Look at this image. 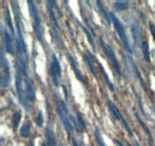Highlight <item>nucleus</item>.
I'll return each mask as SVG.
<instances>
[{"label": "nucleus", "mask_w": 155, "mask_h": 146, "mask_svg": "<svg viewBox=\"0 0 155 146\" xmlns=\"http://www.w3.org/2000/svg\"><path fill=\"white\" fill-rule=\"evenodd\" d=\"M135 116H136V118L137 119V120H138V122H139V123L141 125V126H142V129H143L144 131H145V132H146V134H147V135H148V136L149 137V138H150V139H151V140H152V138H151V133H150V131L148 130V128H147V126H145V123H144V122L142 121V119H141V117L139 116V115H138V113H135Z\"/></svg>", "instance_id": "a878e982"}, {"label": "nucleus", "mask_w": 155, "mask_h": 146, "mask_svg": "<svg viewBox=\"0 0 155 146\" xmlns=\"http://www.w3.org/2000/svg\"><path fill=\"white\" fill-rule=\"evenodd\" d=\"M121 53H122L123 58L124 59L125 62H127V63H128L129 66H130V68H131V69L133 71V73L135 74V75L137 77V78L139 79V81L140 82V83H141V85H142V87L143 88V89L145 90V91H147V88H146V87H145V82H144L143 78H142V75H141V73H140V71H139L138 67L136 66V64H135V62H133V59H132L131 56H129V55L124 54L123 52Z\"/></svg>", "instance_id": "9d476101"}, {"label": "nucleus", "mask_w": 155, "mask_h": 146, "mask_svg": "<svg viewBox=\"0 0 155 146\" xmlns=\"http://www.w3.org/2000/svg\"><path fill=\"white\" fill-rule=\"evenodd\" d=\"M96 4L98 5V9H99V12H101V15L103 16V18H104L107 23L108 24V25H110V23H111V18H110V15H109V12H107V11L105 10V9L103 6L102 3H101V1H97Z\"/></svg>", "instance_id": "dca6fc26"}, {"label": "nucleus", "mask_w": 155, "mask_h": 146, "mask_svg": "<svg viewBox=\"0 0 155 146\" xmlns=\"http://www.w3.org/2000/svg\"><path fill=\"white\" fill-rule=\"evenodd\" d=\"M97 62H98V65H99L100 69H101V72H102L103 75H104V79H105V81H106V82H107V85H108L109 88H110V89L111 90V91L114 92V90H115V89H114V85H113V84H112V82H110V78H109L108 75H107V73L106 72L105 69H104V66H103L102 64H101V62H100L98 60V59H97Z\"/></svg>", "instance_id": "f3484780"}, {"label": "nucleus", "mask_w": 155, "mask_h": 146, "mask_svg": "<svg viewBox=\"0 0 155 146\" xmlns=\"http://www.w3.org/2000/svg\"><path fill=\"white\" fill-rule=\"evenodd\" d=\"M21 113L20 111H16L15 112V113L13 114V116H12V128L14 129V130H16L18 129V126L20 124V122L21 120Z\"/></svg>", "instance_id": "a211bd4d"}, {"label": "nucleus", "mask_w": 155, "mask_h": 146, "mask_svg": "<svg viewBox=\"0 0 155 146\" xmlns=\"http://www.w3.org/2000/svg\"><path fill=\"white\" fill-rule=\"evenodd\" d=\"M54 102H55L56 111H57L59 119L61 120L62 124L64 125L65 129L68 132V136L70 137L71 136V133L73 131V126L71 123V120H70L71 114L68 112L66 103L62 100H58L56 96L54 97Z\"/></svg>", "instance_id": "f03ea898"}, {"label": "nucleus", "mask_w": 155, "mask_h": 146, "mask_svg": "<svg viewBox=\"0 0 155 146\" xmlns=\"http://www.w3.org/2000/svg\"><path fill=\"white\" fill-rule=\"evenodd\" d=\"M45 132H46V136L48 138V143H47V146H57V142H56L55 136L53 130L50 126H47L45 129Z\"/></svg>", "instance_id": "2eb2a0df"}, {"label": "nucleus", "mask_w": 155, "mask_h": 146, "mask_svg": "<svg viewBox=\"0 0 155 146\" xmlns=\"http://www.w3.org/2000/svg\"><path fill=\"white\" fill-rule=\"evenodd\" d=\"M149 29L150 31H151V33L153 36V39L155 41V25L153 24V22L150 21L149 22Z\"/></svg>", "instance_id": "c756f323"}, {"label": "nucleus", "mask_w": 155, "mask_h": 146, "mask_svg": "<svg viewBox=\"0 0 155 146\" xmlns=\"http://www.w3.org/2000/svg\"><path fill=\"white\" fill-rule=\"evenodd\" d=\"M43 115H42V112L41 110L39 111V114H38L37 116V121H36V124L39 127H42V125H43Z\"/></svg>", "instance_id": "c85d7f7f"}, {"label": "nucleus", "mask_w": 155, "mask_h": 146, "mask_svg": "<svg viewBox=\"0 0 155 146\" xmlns=\"http://www.w3.org/2000/svg\"><path fill=\"white\" fill-rule=\"evenodd\" d=\"M48 12H49V16H50V18H51V20L52 21V22L54 23V24L55 25V27H57V28H60V27H59L58 25V22L57 19H56L55 18V15H54V12H53L52 9H51V6L48 5Z\"/></svg>", "instance_id": "cd10ccee"}, {"label": "nucleus", "mask_w": 155, "mask_h": 146, "mask_svg": "<svg viewBox=\"0 0 155 146\" xmlns=\"http://www.w3.org/2000/svg\"><path fill=\"white\" fill-rule=\"evenodd\" d=\"M142 53H143L144 57H145V60H146L148 62H151L149 45H148L147 41H142Z\"/></svg>", "instance_id": "6ab92c4d"}, {"label": "nucleus", "mask_w": 155, "mask_h": 146, "mask_svg": "<svg viewBox=\"0 0 155 146\" xmlns=\"http://www.w3.org/2000/svg\"><path fill=\"white\" fill-rule=\"evenodd\" d=\"M131 30L132 32H133V39L135 40V43L139 45V42H141V36H142L140 27L137 24H134L131 26Z\"/></svg>", "instance_id": "4468645a"}, {"label": "nucleus", "mask_w": 155, "mask_h": 146, "mask_svg": "<svg viewBox=\"0 0 155 146\" xmlns=\"http://www.w3.org/2000/svg\"><path fill=\"white\" fill-rule=\"evenodd\" d=\"M83 59H84V60L86 61V62L87 63L88 66H89V70L91 71V73L93 75L94 77L96 78H98V76H97L96 72H95V68H94V65H93V63H92V59H91L89 57V56L86 54L83 55Z\"/></svg>", "instance_id": "5701e85b"}, {"label": "nucleus", "mask_w": 155, "mask_h": 146, "mask_svg": "<svg viewBox=\"0 0 155 146\" xmlns=\"http://www.w3.org/2000/svg\"><path fill=\"white\" fill-rule=\"evenodd\" d=\"M77 22H78L79 25H80V27H81V28L83 29V32H84V33H86V36H87L88 40H89V43H90V45L92 47V49H93V50H94V51H95V43H94L93 38H92V34H91V32H89V30H88L87 29H86V27H85L83 25V24H81V23L79 22V21H77Z\"/></svg>", "instance_id": "412c9836"}, {"label": "nucleus", "mask_w": 155, "mask_h": 146, "mask_svg": "<svg viewBox=\"0 0 155 146\" xmlns=\"http://www.w3.org/2000/svg\"><path fill=\"white\" fill-rule=\"evenodd\" d=\"M62 88H63V90H64V95H65V99H66V100H68V92H67V89H66V88H65V86L64 85H62Z\"/></svg>", "instance_id": "7c9ffc66"}, {"label": "nucleus", "mask_w": 155, "mask_h": 146, "mask_svg": "<svg viewBox=\"0 0 155 146\" xmlns=\"http://www.w3.org/2000/svg\"><path fill=\"white\" fill-rule=\"evenodd\" d=\"M29 8V12H30V16L31 17L32 23H33V27L34 30L35 34L37 37L38 40L39 42H42V27H41V21L39 18V14H38L37 8L36 5L33 1L27 2Z\"/></svg>", "instance_id": "7ed1b4c3"}, {"label": "nucleus", "mask_w": 155, "mask_h": 146, "mask_svg": "<svg viewBox=\"0 0 155 146\" xmlns=\"http://www.w3.org/2000/svg\"><path fill=\"white\" fill-rule=\"evenodd\" d=\"M30 126L28 123H25L22 126L21 130H20V134L22 137L24 138H27L30 135Z\"/></svg>", "instance_id": "393cba45"}, {"label": "nucleus", "mask_w": 155, "mask_h": 146, "mask_svg": "<svg viewBox=\"0 0 155 146\" xmlns=\"http://www.w3.org/2000/svg\"><path fill=\"white\" fill-rule=\"evenodd\" d=\"M12 6H13V11L15 13V21L17 24V38H16V47L17 52H18V59L23 61L27 63L28 61V55H27V48L25 43V40L22 34V30L21 27V14H20V9L17 2H12Z\"/></svg>", "instance_id": "f257e3e1"}, {"label": "nucleus", "mask_w": 155, "mask_h": 146, "mask_svg": "<svg viewBox=\"0 0 155 146\" xmlns=\"http://www.w3.org/2000/svg\"><path fill=\"white\" fill-rule=\"evenodd\" d=\"M16 69V74H15V82H16V88L18 91V96H19V100L21 102V105L23 107L26 109V110H29V105L27 103V97L25 91V85H23V83L24 82V79H22V75H24L18 69Z\"/></svg>", "instance_id": "39448f33"}, {"label": "nucleus", "mask_w": 155, "mask_h": 146, "mask_svg": "<svg viewBox=\"0 0 155 146\" xmlns=\"http://www.w3.org/2000/svg\"><path fill=\"white\" fill-rule=\"evenodd\" d=\"M98 40H99L100 45H101L102 50L104 51V54H105L106 57L107 58V59L109 60L110 63L111 64L112 66L114 67V68L115 69V71L117 73V75L119 76H122V71L120 69V65L119 62H118L116 56H115V53L114 52L113 49L111 48L110 45L108 44H106L104 42V40H102V38L99 37L98 38Z\"/></svg>", "instance_id": "20e7f679"}, {"label": "nucleus", "mask_w": 155, "mask_h": 146, "mask_svg": "<svg viewBox=\"0 0 155 146\" xmlns=\"http://www.w3.org/2000/svg\"><path fill=\"white\" fill-rule=\"evenodd\" d=\"M41 146H46V145H45V142H42V145H41Z\"/></svg>", "instance_id": "72a5a7b5"}, {"label": "nucleus", "mask_w": 155, "mask_h": 146, "mask_svg": "<svg viewBox=\"0 0 155 146\" xmlns=\"http://www.w3.org/2000/svg\"><path fill=\"white\" fill-rule=\"evenodd\" d=\"M49 72L52 82L56 87L58 86V78L61 76V68L58 58L54 54L52 55V61L50 64Z\"/></svg>", "instance_id": "1a4fd4ad"}, {"label": "nucleus", "mask_w": 155, "mask_h": 146, "mask_svg": "<svg viewBox=\"0 0 155 146\" xmlns=\"http://www.w3.org/2000/svg\"><path fill=\"white\" fill-rule=\"evenodd\" d=\"M0 63H1V75H0V84L2 87L8 86L11 81L10 67L8 59L2 55L0 58Z\"/></svg>", "instance_id": "0eeeda50"}, {"label": "nucleus", "mask_w": 155, "mask_h": 146, "mask_svg": "<svg viewBox=\"0 0 155 146\" xmlns=\"http://www.w3.org/2000/svg\"><path fill=\"white\" fill-rule=\"evenodd\" d=\"M150 146H151V145H150Z\"/></svg>", "instance_id": "c9c22d12"}, {"label": "nucleus", "mask_w": 155, "mask_h": 146, "mask_svg": "<svg viewBox=\"0 0 155 146\" xmlns=\"http://www.w3.org/2000/svg\"><path fill=\"white\" fill-rule=\"evenodd\" d=\"M77 123H78L79 126H80V129H81L82 132H83V130H86V124L85 123L84 120L83 119V117L81 116V115L79 113H77Z\"/></svg>", "instance_id": "bb28decb"}, {"label": "nucleus", "mask_w": 155, "mask_h": 146, "mask_svg": "<svg viewBox=\"0 0 155 146\" xmlns=\"http://www.w3.org/2000/svg\"><path fill=\"white\" fill-rule=\"evenodd\" d=\"M24 85H25V91L27 99L30 100H34L36 99V92L33 89V85L30 83V79L28 75L24 77Z\"/></svg>", "instance_id": "9b49d317"}, {"label": "nucleus", "mask_w": 155, "mask_h": 146, "mask_svg": "<svg viewBox=\"0 0 155 146\" xmlns=\"http://www.w3.org/2000/svg\"><path fill=\"white\" fill-rule=\"evenodd\" d=\"M107 107H108V109L110 110V112L113 114L114 116L117 120H119V121H120L121 123H123L124 128H125L126 130L127 131L129 135H130L131 137H133V133L131 128L130 127V126H129L128 123H127V120H126L125 119H124V117L123 116V115L120 113V110L118 109V108L117 107L116 105H115L110 100H107Z\"/></svg>", "instance_id": "6e6552de"}, {"label": "nucleus", "mask_w": 155, "mask_h": 146, "mask_svg": "<svg viewBox=\"0 0 155 146\" xmlns=\"http://www.w3.org/2000/svg\"><path fill=\"white\" fill-rule=\"evenodd\" d=\"M128 144H129V146H131V145H130V144H129V143H128Z\"/></svg>", "instance_id": "f704fd0d"}, {"label": "nucleus", "mask_w": 155, "mask_h": 146, "mask_svg": "<svg viewBox=\"0 0 155 146\" xmlns=\"http://www.w3.org/2000/svg\"><path fill=\"white\" fill-rule=\"evenodd\" d=\"M66 56H67V57H68V60H69L70 64H71V68H72L73 71H74V74H75L77 78L78 79L80 82H81L83 84H86L84 78H83V76L82 75V74L80 73V71H79L78 68H77V62H76L75 59H74V58L71 56V55L70 54V53H68Z\"/></svg>", "instance_id": "f8f14e48"}, {"label": "nucleus", "mask_w": 155, "mask_h": 146, "mask_svg": "<svg viewBox=\"0 0 155 146\" xmlns=\"http://www.w3.org/2000/svg\"><path fill=\"white\" fill-rule=\"evenodd\" d=\"M94 134H95V138L96 141L98 142V145L99 146H106L105 143H104V140H103L102 136H101V134L100 132L99 129H98V127L95 128V131H94Z\"/></svg>", "instance_id": "b1692460"}, {"label": "nucleus", "mask_w": 155, "mask_h": 146, "mask_svg": "<svg viewBox=\"0 0 155 146\" xmlns=\"http://www.w3.org/2000/svg\"><path fill=\"white\" fill-rule=\"evenodd\" d=\"M5 20H6V22H7L8 25V27L10 28L11 31L13 34H15V28H14V26H13V23H12V16H11V13H10V11H9L8 7L6 5L5 7Z\"/></svg>", "instance_id": "aec40b11"}, {"label": "nucleus", "mask_w": 155, "mask_h": 146, "mask_svg": "<svg viewBox=\"0 0 155 146\" xmlns=\"http://www.w3.org/2000/svg\"><path fill=\"white\" fill-rule=\"evenodd\" d=\"M109 15H110V18H111V21L112 22H113L114 27L116 31L117 32L118 35H119L120 38V40H122L123 43H124V45L125 46L127 50H128L130 53H132L131 47H130V42H129V40H128V37H127V34H126L125 30H124L122 23L120 22V21L118 19L117 17L113 12H109Z\"/></svg>", "instance_id": "423d86ee"}, {"label": "nucleus", "mask_w": 155, "mask_h": 146, "mask_svg": "<svg viewBox=\"0 0 155 146\" xmlns=\"http://www.w3.org/2000/svg\"><path fill=\"white\" fill-rule=\"evenodd\" d=\"M129 2L126 1H117L114 4V7L115 10L117 12H121V11L126 10L128 9Z\"/></svg>", "instance_id": "4be33fe9"}, {"label": "nucleus", "mask_w": 155, "mask_h": 146, "mask_svg": "<svg viewBox=\"0 0 155 146\" xmlns=\"http://www.w3.org/2000/svg\"><path fill=\"white\" fill-rule=\"evenodd\" d=\"M3 39H4V44L5 51L9 54H14V48L13 43H12V39L11 37V35L6 30L3 31Z\"/></svg>", "instance_id": "ddd939ff"}, {"label": "nucleus", "mask_w": 155, "mask_h": 146, "mask_svg": "<svg viewBox=\"0 0 155 146\" xmlns=\"http://www.w3.org/2000/svg\"><path fill=\"white\" fill-rule=\"evenodd\" d=\"M72 144H73V146H80L78 145V144H77V142L76 141V140L74 139V138L72 140Z\"/></svg>", "instance_id": "2f4dec72"}, {"label": "nucleus", "mask_w": 155, "mask_h": 146, "mask_svg": "<svg viewBox=\"0 0 155 146\" xmlns=\"http://www.w3.org/2000/svg\"><path fill=\"white\" fill-rule=\"evenodd\" d=\"M135 142H136V146H141L140 144H139V142H138V141H135Z\"/></svg>", "instance_id": "473e14b6"}]
</instances>
